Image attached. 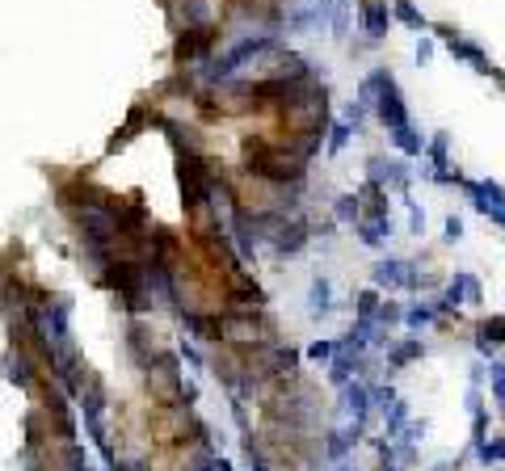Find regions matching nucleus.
Segmentation results:
<instances>
[{
	"instance_id": "obj_2",
	"label": "nucleus",
	"mask_w": 505,
	"mask_h": 471,
	"mask_svg": "<svg viewBox=\"0 0 505 471\" xmlns=\"http://www.w3.org/2000/svg\"><path fill=\"white\" fill-rule=\"evenodd\" d=\"M425 278H417L404 261H383V266L375 270V286H404V290H417Z\"/></svg>"
},
{
	"instance_id": "obj_5",
	"label": "nucleus",
	"mask_w": 505,
	"mask_h": 471,
	"mask_svg": "<svg viewBox=\"0 0 505 471\" xmlns=\"http://www.w3.org/2000/svg\"><path fill=\"white\" fill-rule=\"evenodd\" d=\"M358 236H362V244H367V248H379V244H383V236H392L387 215H379V219H358Z\"/></svg>"
},
{
	"instance_id": "obj_14",
	"label": "nucleus",
	"mask_w": 505,
	"mask_h": 471,
	"mask_svg": "<svg viewBox=\"0 0 505 471\" xmlns=\"http://www.w3.org/2000/svg\"><path fill=\"white\" fill-rule=\"evenodd\" d=\"M349 442H354V438H345V434H329V454H333V459H337V454H345V450H349Z\"/></svg>"
},
{
	"instance_id": "obj_13",
	"label": "nucleus",
	"mask_w": 505,
	"mask_h": 471,
	"mask_svg": "<svg viewBox=\"0 0 505 471\" xmlns=\"http://www.w3.org/2000/svg\"><path fill=\"white\" fill-rule=\"evenodd\" d=\"M480 459H484V463L505 459V442H480Z\"/></svg>"
},
{
	"instance_id": "obj_11",
	"label": "nucleus",
	"mask_w": 505,
	"mask_h": 471,
	"mask_svg": "<svg viewBox=\"0 0 505 471\" xmlns=\"http://www.w3.org/2000/svg\"><path fill=\"white\" fill-rule=\"evenodd\" d=\"M337 219H341V223H358V202H354V198H341V202H337Z\"/></svg>"
},
{
	"instance_id": "obj_10",
	"label": "nucleus",
	"mask_w": 505,
	"mask_h": 471,
	"mask_svg": "<svg viewBox=\"0 0 505 471\" xmlns=\"http://www.w3.org/2000/svg\"><path fill=\"white\" fill-rule=\"evenodd\" d=\"M337 345H341V341H316V345L308 349V358H312V362H333V358H337Z\"/></svg>"
},
{
	"instance_id": "obj_12",
	"label": "nucleus",
	"mask_w": 505,
	"mask_h": 471,
	"mask_svg": "<svg viewBox=\"0 0 505 471\" xmlns=\"http://www.w3.org/2000/svg\"><path fill=\"white\" fill-rule=\"evenodd\" d=\"M312 299H316V307L320 311H329V299H333V286L320 278V282H312Z\"/></svg>"
},
{
	"instance_id": "obj_8",
	"label": "nucleus",
	"mask_w": 505,
	"mask_h": 471,
	"mask_svg": "<svg viewBox=\"0 0 505 471\" xmlns=\"http://www.w3.org/2000/svg\"><path fill=\"white\" fill-rule=\"evenodd\" d=\"M349 408H354V416H358V421H362V416H367V387L362 383H349Z\"/></svg>"
},
{
	"instance_id": "obj_6",
	"label": "nucleus",
	"mask_w": 505,
	"mask_h": 471,
	"mask_svg": "<svg viewBox=\"0 0 505 471\" xmlns=\"http://www.w3.org/2000/svg\"><path fill=\"white\" fill-rule=\"evenodd\" d=\"M392 13H396L404 26H413V30H425V17H421L413 5H409V0H392Z\"/></svg>"
},
{
	"instance_id": "obj_9",
	"label": "nucleus",
	"mask_w": 505,
	"mask_h": 471,
	"mask_svg": "<svg viewBox=\"0 0 505 471\" xmlns=\"http://www.w3.org/2000/svg\"><path fill=\"white\" fill-rule=\"evenodd\" d=\"M409 358H421V341H417V337L392 349V366H400V362H409Z\"/></svg>"
},
{
	"instance_id": "obj_4",
	"label": "nucleus",
	"mask_w": 505,
	"mask_h": 471,
	"mask_svg": "<svg viewBox=\"0 0 505 471\" xmlns=\"http://www.w3.org/2000/svg\"><path fill=\"white\" fill-rule=\"evenodd\" d=\"M274 244H278V252H299L303 244H308V223H303V219H295V223H282Z\"/></svg>"
},
{
	"instance_id": "obj_1",
	"label": "nucleus",
	"mask_w": 505,
	"mask_h": 471,
	"mask_svg": "<svg viewBox=\"0 0 505 471\" xmlns=\"http://www.w3.org/2000/svg\"><path fill=\"white\" fill-rule=\"evenodd\" d=\"M358 21H362V34L367 38H383L387 26H392L387 0H362V5H358Z\"/></svg>"
},
{
	"instance_id": "obj_3",
	"label": "nucleus",
	"mask_w": 505,
	"mask_h": 471,
	"mask_svg": "<svg viewBox=\"0 0 505 471\" xmlns=\"http://www.w3.org/2000/svg\"><path fill=\"white\" fill-rule=\"evenodd\" d=\"M442 46L450 50L454 59H463V64H472V68L488 72V59H484V50H480L476 42H468V38H459V34H442Z\"/></svg>"
},
{
	"instance_id": "obj_7",
	"label": "nucleus",
	"mask_w": 505,
	"mask_h": 471,
	"mask_svg": "<svg viewBox=\"0 0 505 471\" xmlns=\"http://www.w3.org/2000/svg\"><path fill=\"white\" fill-rule=\"evenodd\" d=\"M324 135H329V151H341L349 143V135H354V122H333Z\"/></svg>"
},
{
	"instance_id": "obj_15",
	"label": "nucleus",
	"mask_w": 505,
	"mask_h": 471,
	"mask_svg": "<svg viewBox=\"0 0 505 471\" xmlns=\"http://www.w3.org/2000/svg\"><path fill=\"white\" fill-rule=\"evenodd\" d=\"M493 219H497V223L505 228V206H501V211H493Z\"/></svg>"
}]
</instances>
